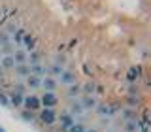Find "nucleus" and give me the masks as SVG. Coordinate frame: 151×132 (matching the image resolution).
Returning a JSON list of instances; mask_svg holds the SVG:
<instances>
[{"label": "nucleus", "instance_id": "423d86ee", "mask_svg": "<svg viewBox=\"0 0 151 132\" xmlns=\"http://www.w3.org/2000/svg\"><path fill=\"white\" fill-rule=\"evenodd\" d=\"M57 85H59V81H57V77H53V75H44V77H42V87H44V91H53L55 93Z\"/></svg>", "mask_w": 151, "mask_h": 132}, {"label": "nucleus", "instance_id": "bb28decb", "mask_svg": "<svg viewBox=\"0 0 151 132\" xmlns=\"http://www.w3.org/2000/svg\"><path fill=\"white\" fill-rule=\"evenodd\" d=\"M6 44H9V38H8V34H0V47H2V45H6Z\"/></svg>", "mask_w": 151, "mask_h": 132}, {"label": "nucleus", "instance_id": "6e6552de", "mask_svg": "<svg viewBox=\"0 0 151 132\" xmlns=\"http://www.w3.org/2000/svg\"><path fill=\"white\" fill-rule=\"evenodd\" d=\"M59 81L68 87V85L76 83V74H74V72H68V70H63V72H60V75H59Z\"/></svg>", "mask_w": 151, "mask_h": 132}, {"label": "nucleus", "instance_id": "9d476101", "mask_svg": "<svg viewBox=\"0 0 151 132\" xmlns=\"http://www.w3.org/2000/svg\"><path fill=\"white\" fill-rule=\"evenodd\" d=\"M0 66H2V70H13L15 68V59H13V55H2Z\"/></svg>", "mask_w": 151, "mask_h": 132}, {"label": "nucleus", "instance_id": "1a4fd4ad", "mask_svg": "<svg viewBox=\"0 0 151 132\" xmlns=\"http://www.w3.org/2000/svg\"><path fill=\"white\" fill-rule=\"evenodd\" d=\"M25 79H27V87L28 89H40L42 87V77L36 75V74H28Z\"/></svg>", "mask_w": 151, "mask_h": 132}, {"label": "nucleus", "instance_id": "f03ea898", "mask_svg": "<svg viewBox=\"0 0 151 132\" xmlns=\"http://www.w3.org/2000/svg\"><path fill=\"white\" fill-rule=\"evenodd\" d=\"M40 102H42V108H55L59 104V96L53 91H44V94L40 96Z\"/></svg>", "mask_w": 151, "mask_h": 132}, {"label": "nucleus", "instance_id": "7c9ffc66", "mask_svg": "<svg viewBox=\"0 0 151 132\" xmlns=\"http://www.w3.org/2000/svg\"><path fill=\"white\" fill-rule=\"evenodd\" d=\"M125 132H127V130H125Z\"/></svg>", "mask_w": 151, "mask_h": 132}, {"label": "nucleus", "instance_id": "dca6fc26", "mask_svg": "<svg viewBox=\"0 0 151 132\" xmlns=\"http://www.w3.org/2000/svg\"><path fill=\"white\" fill-rule=\"evenodd\" d=\"M63 66H60L59 62H55V64H51L49 66V68H47V72H49V74H47V75H53V77H59V75H60V72H63Z\"/></svg>", "mask_w": 151, "mask_h": 132}, {"label": "nucleus", "instance_id": "f257e3e1", "mask_svg": "<svg viewBox=\"0 0 151 132\" xmlns=\"http://www.w3.org/2000/svg\"><path fill=\"white\" fill-rule=\"evenodd\" d=\"M23 108H25V110H30V111H40L42 110L40 96H36V94H25V98H23Z\"/></svg>", "mask_w": 151, "mask_h": 132}, {"label": "nucleus", "instance_id": "5701e85b", "mask_svg": "<svg viewBox=\"0 0 151 132\" xmlns=\"http://www.w3.org/2000/svg\"><path fill=\"white\" fill-rule=\"evenodd\" d=\"M68 132H85V126L79 125V123H74V125L68 128Z\"/></svg>", "mask_w": 151, "mask_h": 132}, {"label": "nucleus", "instance_id": "20e7f679", "mask_svg": "<svg viewBox=\"0 0 151 132\" xmlns=\"http://www.w3.org/2000/svg\"><path fill=\"white\" fill-rule=\"evenodd\" d=\"M57 121H59V125H60V128H64V130H68L70 126L74 125V115L70 111H64V113H60V115H57Z\"/></svg>", "mask_w": 151, "mask_h": 132}, {"label": "nucleus", "instance_id": "f8f14e48", "mask_svg": "<svg viewBox=\"0 0 151 132\" xmlns=\"http://www.w3.org/2000/svg\"><path fill=\"white\" fill-rule=\"evenodd\" d=\"M100 115H113V106H108V104H96V108H94Z\"/></svg>", "mask_w": 151, "mask_h": 132}, {"label": "nucleus", "instance_id": "c756f323", "mask_svg": "<svg viewBox=\"0 0 151 132\" xmlns=\"http://www.w3.org/2000/svg\"><path fill=\"white\" fill-rule=\"evenodd\" d=\"M0 59H2V49H0Z\"/></svg>", "mask_w": 151, "mask_h": 132}, {"label": "nucleus", "instance_id": "6ab92c4d", "mask_svg": "<svg viewBox=\"0 0 151 132\" xmlns=\"http://www.w3.org/2000/svg\"><path fill=\"white\" fill-rule=\"evenodd\" d=\"M94 91H96V85H94V81H87L81 87V94H94Z\"/></svg>", "mask_w": 151, "mask_h": 132}, {"label": "nucleus", "instance_id": "c85d7f7f", "mask_svg": "<svg viewBox=\"0 0 151 132\" xmlns=\"http://www.w3.org/2000/svg\"><path fill=\"white\" fill-rule=\"evenodd\" d=\"M85 132H96V130H85Z\"/></svg>", "mask_w": 151, "mask_h": 132}, {"label": "nucleus", "instance_id": "39448f33", "mask_svg": "<svg viewBox=\"0 0 151 132\" xmlns=\"http://www.w3.org/2000/svg\"><path fill=\"white\" fill-rule=\"evenodd\" d=\"M79 102H81V106H83L85 111H87V110H94V108H96V104H98L94 94H81Z\"/></svg>", "mask_w": 151, "mask_h": 132}, {"label": "nucleus", "instance_id": "a878e982", "mask_svg": "<svg viewBox=\"0 0 151 132\" xmlns=\"http://www.w3.org/2000/svg\"><path fill=\"white\" fill-rule=\"evenodd\" d=\"M13 91H17V93H21V94H27V87L23 83H15V87H13Z\"/></svg>", "mask_w": 151, "mask_h": 132}, {"label": "nucleus", "instance_id": "4468645a", "mask_svg": "<svg viewBox=\"0 0 151 132\" xmlns=\"http://www.w3.org/2000/svg\"><path fill=\"white\" fill-rule=\"evenodd\" d=\"M19 117H21L25 123H32L36 119V111H30V110H23V111H19Z\"/></svg>", "mask_w": 151, "mask_h": 132}, {"label": "nucleus", "instance_id": "9b49d317", "mask_svg": "<svg viewBox=\"0 0 151 132\" xmlns=\"http://www.w3.org/2000/svg\"><path fill=\"white\" fill-rule=\"evenodd\" d=\"M13 70H15V74L19 75V77H27V75L30 74V66H28L27 62L25 64H15V68H13Z\"/></svg>", "mask_w": 151, "mask_h": 132}, {"label": "nucleus", "instance_id": "7ed1b4c3", "mask_svg": "<svg viewBox=\"0 0 151 132\" xmlns=\"http://www.w3.org/2000/svg\"><path fill=\"white\" fill-rule=\"evenodd\" d=\"M40 119H42V123H45V125H55V123H57V111H55V108H42Z\"/></svg>", "mask_w": 151, "mask_h": 132}, {"label": "nucleus", "instance_id": "4be33fe9", "mask_svg": "<svg viewBox=\"0 0 151 132\" xmlns=\"http://www.w3.org/2000/svg\"><path fill=\"white\" fill-rule=\"evenodd\" d=\"M0 106H4V108H8V106H9V98H8V94H6V93H2V91H0Z\"/></svg>", "mask_w": 151, "mask_h": 132}, {"label": "nucleus", "instance_id": "f3484780", "mask_svg": "<svg viewBox=\"0 0 151 132\" xmlns=\"http://www.w3.org/2000/svg\"><path fill=\"white\" fill-rule=\"evenodd\" d=\"M68 96L70 98H76V96H79V94H81V87H79L78 83H72V85H68Z\"/></svg>", "mask_w": 151, "mask_h": 132}, {"label": "nucleus", "instance_id": "412c9836", "mask_svg": "<svg viewBox=\"0 0 151 132\" xmlns=\"http://www.w3.org/2000/svg\"><path fill=\"white\" fill-rule=\"evenodd\" d=\"M125 130L127 132H136L138 130V121H127V126H125Z\"/></svg>", "mask_w": 151, "mask_h": 132}, {"label": "nucleus", "instance_id": "0eeeda50", "mask_svg": "<svg viewBox=\"0 0 151 132\" xmlns=\"http://www.w3.org/2000/svg\"><path fill=\"white\" fill-rule=\"evenodd\" d=\"M8 98H9V106L21 108V106H23V98H25V94H21V93H17V91H12V93L8 94Z\"/></svg>", "mask_w": 151, "mask_h": 132}, {"label": "nucleus", "instance_id": "a211bd4d", "mask_svg": "<svg viewBox=\"0 0 151 132\" xmlns=\"http://www.w3.org/2000/svg\"><path fill=\"white\" fill-rule=\"evenodd\" d=\"M70 113H72V115H83L85 110H83L81 102H79V100H76V102L72 104V108H70Z\"/></svg>", "mask_w": 151, "mask_h": 132}, {"label": "nucleus", "instance_id": "cd10ccee", "mask_svg": "<svg viewBox=\"0 0 151 132\" xmlns=\"http://www.w3.org/2000/svg\"><path fill=\"white\" fill-rule=\"evenodd\" d=\"M0 132H6V130H4V126H2V125H0Z\"/></svg>", "mask_w": 151, "mask_h": 132}, {"label": "nucleus", "instance_id": "393cba45", "mask_svg": "<svg viewBox=\"0 0 151 132\" xmlns=\"http://www.w3.org/2000/svg\"><path fill=\"white\" fill-rule=\"evenodd\" d=\"M23 36H25V30L17 28V30H15V42H17V44H21V42H23Z\"/></svg>", "mask_w": 151, "mask_h": 132}, {"label": "nucleus", "instance_id": "ddd939ff", "mask_svg": "<svg viewBox=\"0 0 151 132\" xmlns=\"http://www.w3.org/2000/svg\"><path fill=\"white\" fill-rule=\"evenodd\" d=\"M13 59H15V64H25L27 59H28V55H27V51H23V49H15Z\"/></svg>", "mask_w": 151, "mask_h": 132}, {"label": "nucleus", "instance_id": "b1692460", "mask_svg": "<svg viewBox=\"0 0 151 132\" xmlns=\"http://www.w3.org/2000/svg\"><path fill=\"white\" fill-rule=\"evenodd\" d=\"M23 42L27 44V47H28V49H32V47H34V40H32V38L28 36V34H25V36H23Z\"/></svg>", "mask_w": 151, "mask_h": 132}, {"label": "nucleus", "instance_id": "2eb2a0df", "mask_svg": "<svg viewBox=\"0 0 151 132\" xmlns=\"http://www.w3.org/2000/svg\"><path fill=\"white\" fill-rule=\"evenodd\" d=\"M28 66H30V74H36V75H40V77H44V75H45V66H42L40 62L28 64Z\"/></svg>", "mask_w": 151, "mask_h": 132}, {"label": "nucleus", "instance_id": "aec40b11", "mask_svg": "<svg viewBox=\"0 0 151 132\" xmlns=\"http://www.w3.org/2000/svg\"><path fill=\"white\" fill-rule=\"evenodd\" d=\"M123 115H125L127 121H134V119H136V111L132 110V108H127V110L123 111Z\"/></svg>", "mask_w": 151, "mask_h": 132}]
</instances>
